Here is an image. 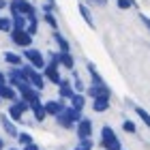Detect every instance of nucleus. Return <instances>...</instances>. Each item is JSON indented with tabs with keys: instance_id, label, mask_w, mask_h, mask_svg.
Returning a JSON list of instances; mask_svg holds the SVG:
<instances>
[{
	"instance_id": "obj_34",
	"label": "nucleus",
	"mask_w": 150,
	"mask_h": 150,
	"mask_svg": "<svg viewBox=\"0 0 150 150\" xmlns=\"http://www.w3.org/2000/svg\"><path fill=\"white\" fill-rule=\"evenodd\" d=\"M116 4L120 9H131V6H135V0H116Z\"/></svg>"
},
{
	"instance_id": "obj_35",
	"label": "nucleus",
	"mask_w": 150,
	"mask_h": 150,
	"mask_svg": "<svg viewBox=\"0 0 150 150\" xmlns=\"http://www.w3.org/2000/svg\"><path fill=\"white\" fill-rule=\"evenodd\" d=\"M22 150H41V148H39V144L32 142V144H28V146H22Z\"/></svg>"
},
{
	"instance_id": "obj_7",
	"label": "nucleus",
	"mask_w": 150,
	"mask_h": 150,
	"mask_svg": "<svg viewBox=\"0 0 150 150\" xmlns=\"http://www.w3.org/2000/svg\"><path fill=\"white\" fill-rule=\"evenodd\" d=\"M17 94L22 99H26L28 103H32V101H39L41 99V90H37L32 84H28V81H24V84L17 86Z\"/></svg>"
},
{
	"instance_id": "obj_8",
	"label": "nucleus",
	"mask_w": 150,
	"mask_h": 150,
	"mask_svg": "<svg viewBox=\"0 0 150 150\" xmlns=\"http://www.w3.org/2000/svg\"><path fill=\"white\" fill-rule=\"evenodd\" d=\"M43 77L45 81H52V84H60V79H62V75H60V64H54V62H47L45 69H43Z\"/></svg>"
},
{
	"instance_id": "obj_6",
	"label": "nucleus",
	"mask_w": 150,
	"mask_h": 150,
	"mask_svg": "<svg viewBox=\"0 0 150 150\" xmlns=\"http://www.w3.org/2000/svg\"><path fill=\"white\" fill-rule=\"evenodd\" d=\"M9 37H11V43L13 45H17V47H22V50H26V47H32V35H28V30L22 28V30H17V28H13L9 32Z\"/></svg>"
},
{
	"instance_id": "obj_38",
	"label": "nucleus",
	"mask_w": 150,
	"mask_h": 150,
	"mask_svg": "<svg viewBox=\"0 0 150 150\" xmlns=\"http://www.w3.org/2000/svg\"><path fill=\"white\" fill-rule=\"evenodd\" d=\"M92 2H97V4H101V6H105V2H107V0H92Z\"/></svg>"
},
{
	"instance_id": "obj_41",
	"label": "nucleus",
	"mask_w": 150,
	"mask_h": 150,
	"mask_svg": "<svg viewBox=\"0 0 150 150\" xmlns=\"http://www.w3.org/2000/svg\"><path fill=\"white\" fill-rule=\"evenodd\" d=\"M9 150H19V148H9Z\"/></svg>"
},
{
	"instance_id": "obj_22",
	"label": "nucleus",
	"mask_w": 150,
	"mask_h": 150,
	"mask_svg": "<svg viewBox=\"0 0 150 150\" xmlns=\"http://www.w3.org/2000/svg\"><path fill=\"white\" fill-rule=\"evenodd\" d=\"M77 11H79V15H81V19L90 26V28H94V17H92V13H90V9L84 4V2H79L77 4Z\"/></svg>"
},
{
	"instance_id": "obj_16",
	"label": "nucleus",
	"mask_w": 150,
	"mask_h": 150,
	"mask_svg": "<svg viewBox=\"0 0 150 150\" xmlns=\"http://www.w3.org/2000/svg\"><path fill=\"white\" fill-rule=\"evenodd\" d=\"M0 122H2V129H4V133L9 135V137H17V127H15V122H13L9 116H0Z\"/></svg>"
},
{
	"instance_id": "obj_21",
	"label": "nucleus",
	"mask_w": 150,
	"mask_h": 150,
	"mask_svg": "<svg viewBox=\"0 0 150 150\" xmlns=\"http://www.w3.org/2000/svg\"><path fill=\"white\" fill-rule=\"evenodd\" d=\"M69 105L75 107V110H79V112H84V107H86V94L84 92H75L73 97L69 99Z\"/></svg>"
},
{
	"instance_id": "obj_19",
	"label": "nucleus",
	"mask_w": 150,
	"mask_h": 150,
	"mask_svg": "<svg viewBox=\"0 0 150 150\" xmlns=\"http://www.w3.org/2000/svg\"><path fill=\"white\" fill-rule=\"evenodd\" d=\"M54 41H56V45H58V50L60 52H71V43H69V41H67V37L62 35V32H60V30H54Z\"/></svg>"
},
{
	"instance_id": "obj_30",
	"label": "nucleus",
	"mask_w": 150,
	"mask_h": 150,
	"mask_svg": "<svg viewBox=\"0 0 150 150\" xmlns=\"http://www.w3.org/2000/svg\"><path fill=\"white\" fill-rule=\"evenodd\" d=\"M13 30V22H11V17H0V32H9Z\"/></svg>"
},
{
	"instance_id": "obj_20",
	"label": "nucleus",
	"mask_w": 150,
	"mask_h": 150,
	"mask_svg": "<svg viewBox=\"0 0 150 150\" xmlns=\"http://www.w3.org/2000/svg\"><path fill=\"white\" fill-rule=\"evenodd\" d=\"M6 116H9V118L15 122V125H17V122H24V112L19 110V105L15 103V101L9 105V112H6Z\"/></svg>"
},
{
	"instance_id": "obj_33",
	"label": "nucleus",
	"mask_w": 150,
	"mask_h": 150,
	"mask_svg": "<svg viewBox=\"0 0 150 150\" xmlns=\"http://www.w3.org/2000/svg\"><path fill=\"white\" fill-rule=\"evenodd\" d=\"M26 30H28V35H32V37H35L37 32H39V19H37V22H28Z\"/></svg>"
},
{
	"instance_id": "obj_4",
	"label": "nucleus",
	"mask_w": 150,
	"mask_h": 150,
	"mask_svg": "<svg viewBox=\"0 0 150 150\" xmlns=\"http://www.w3.org/2000/svg\"><path fill=\"white\" fill-rule=\"evenodd\" d=\"M22 71L26 75V79H28V84H32L37 88V90H43L45 88V77H43V71L35 69L32 64H22Z\"/></svg>"
},
{
	"instance_id": "obj_15",
	"label": "nucleus",
	"mask_w": 150,
	"mask_h": 150,
	"mask_svg": "<svg viewBox=\"0 0 150 150\" xmlns=\"http://www.w3.org/2000/svg\"><path fill=\"white\" fill-rule=\"evenodd\" d=\"M0 97H2V101H15L19 94H17V88L15 86H11V84H4V86H0Z\"/></svg>"
},
{
	"instance_id": "obj_3",
	"label": "nucleus",
	"mask_w": 150,
	"mask_h": 150,
	"mask_svg": "<svg viewBox=\"0 0 150 150\" xmlns=\"http://www.w3.org/2000/svg\"><path fill=\"white\" fill-rule=\"evenodd\" d=\"M101 146L105 150H122V142L118 139V135L110 125H105L101 129Z\"/></svg>"
},
{
	"instance_id": "obj_18",
	"label": "nucleus",
	"mask_w": 150,
	"mask_h": 150,
	"mask_svg": "<svg viewBox=\"0 0 150 150\" xmlns=\"http://www.w3.org/2000/svg\"><path fill=\"white\" fill-rule=\"evenodd\" d=\"M110 99L112 97H97V99H92V110L99 112V114L107 112L110 110Z\"/></svg>"
},
{
	"instance_id": "obj_13",
	"label": "nucleus",
	"mask_w": 150,
	"mask_h": 150,
	"mask_svg": "<svg viewBox=\"0 0 150 150\" xmlns=\"http://www.w3.org/2000/svg\"><path fill=\"white\" fill-rule=\"evenodd\" d=\"M75 94V88H73V81H69V79H60V84H58V97L60 99H71Z\"/></svg>"
},
{
	"instance_id": "obj_42",
	"label": "nucleus",
	"mask_w": 150,
	"mask_h": 150,
	"mask_svg": "<svg viewBox=\"0 0 150 150\" xmlns=\"http://www.w3.org/2000/svg\"><path fill=\"white\" fill-rule=\"evenodd\" d=\"M0 103H2V97H0Z\"/></svg>"
},
{
	"instance_id": "obj_1",
	"label": "nucleus",
	"mask_w": 150,
	"mask_h": 150,
	"mask_svg": "<svg viewBox=\"0 0 150 150\" xmlns=\"http://www.w3.org/2000/svg\"><path fill=\"white\" fill-rule=\"evenodd\" d=\"M81 118H84V114H81L79 110H75V107L67 105L64 110L56 116V125L62 127V129H75V125H77Z\"/></svg>"
},
{
	"instance_id": "obj_17",
	"label": "nucleus",
	"mask_w": 150,
	"mask_h": 150,
	"mask_svg": "<svg viewBox=\"0 0 150 150\" xmlns=\"http://www.w3.org/2000/svg\"><path fill=\"white\" fill-rule=\"evenodd\" d=\"M4 62L9 67H22L24 64V56L17 52H4Z\"/></svg>"
},
{
	"instance_id": "obj_37",
	"label": "nucleus",
	"mask_w": 150,
	"mask_h": 150,
	"mask_svg": "<svg viewBox=\"0 0 150 150\" xmlns=\"http://www.w3.org/2000/svg\"><path fill=\"white\" fill-rule=\"evenodd\" d=\"M4 84H9V81H6V73L0 71V86H4Z\"/></svg>"
},
{
	"instance_id": "obj_5",
	"label": "nucleus",
	"mask_w": 150,
	"mask_h": 150,
	"mask_svg": "<svg viewBox=\"0 0 150 150\" xmlns=\"http://www.w3.org/2000/svg\"><path fill=\"white\" fill-rule=\"evenodd\" d=\"M22 56L28 60V64H32V67H35V69H39V71H43V69H45V64H47V60H45V56H43V52H39L37 47H26Z\"/></svg>"
},
{
	"instance_id": "obj_27",
	"label": "nucleus",
	"mask_w": 150,
	"mask_h": 150,
	"mask_svg": "<svg viewBox=\"0 0 150 150\" xmlns=\"http://www.w3.org/2000/svg\"><path fill=\"white\" fill-rule=\"evenodd\" d=\"M15 139H17L19 146H28V144H32V142H35V137H32L30 133H26V131H19Z\"/></svg>"
},
{
	"instance_id": "obj_10",
	"label": "nucleus",
	"mask_w": 150,
	"mask_h": 150,
	"mask_svg": "<svg viewBox=\"0 0 150 150\" xmlns=\"http://www.w3.org/2000/svg\"><path fill=\"white\" fill-rule=\"evenodd\" d=\"M45 112H47V116H54V118H56V116L60 114L67 107V103H64V99H50V101H45Z\"/></svg>"
},
{
	"instance_id": "obj_29",
	"label": "nucleus",
	"mask_w": 150,
	"mask_h": 150,
	"mask_svg": "<svg viewBox=\"0 0 150 150\" xmlns=\"http://www.w3.org/2000/svg\"><path fill=\"white\" fill-rule=\"evenodd\" d=\"M73 73V88H75V92H86V86H84V81L79 79V75H77V71H71Z\"/></svg>"
},
{
	"instance_id": "obj_9",
	"label": "nucleus",
	"mask_w": 150,
	"mask_h": 150,
	"mask_svg": "<svg viewBox=\"0 0 150 150\" xmlns=\"http://www.w3.org/2000/svg\"><path fill=\"white\" fill-rule=\"evenodd\" d=\"M86 97L97 99V97H112V90L107 84H90L86 88Z\"/></svg>"
},
{
	"instance_id": "obj_40",
	"label": "nucleus",
	"mask_w": 150,
	"mask_h": 150,
	"mask_svg": "<svg viewBox=\"0 0 150 150\" xmlns=\"http://www.w3.org/2000/svg\"><path fill=\"white\" fill-rule=\"evenodd\" d=\"M47 2H52V4H56V0H47Z\"/></svg>"
},
{
	"instance_id": "obj_2",
	"label": "nucleus",
	"mask_w": 150,
	"mask_h": 150,
	"mask_svg": "<svg viewBox=\"0 0 150 150\" xmlns=\"http://www.w3.org/2000/svg\"><path fill=\"white\" fill-rule=\"evenodd\" d=\"M9 11L11 13H22V15H26V19L28 22H37V6L28 2V0H11L9 2Z\"/></svg>"
},
{
	"instance_id": "obj_24",
	"label": "nucleus",
	"mask_w": 150,
	"mask_h": 150,
	"mask_svg": "<svg viewBox=\"0 0 150 150\" xmlns=\"http://www.w3.org/2000/svg\"><path fill=\"white\" fill-rule=\"evenodd\" d=\"M11 22H13V28L22 30L28 26V19H26V15H22V13H11Z\"/></svg>"
},
{
	"instance_id": "obj_14",
	"label": "nucleus",
	"mask_w": 150,
	"mask_h": 150,
	"mask_svg": "<svg viewBox=\"0 0 150 150\" xmlns=\"http://www.w3.org/2000/svg\"><path fill=\"white\" fill-rule=\"evenodd\" d=\"M30 112H32V116H35V120L37 122H43L45 118H47V112H45V105H43V101H32L30 103Z\"/></svg>"
},
{
	"instance_id": "obj_28",
	"label": "nucleus",
	"mask_w": 150,
	"mask_h": 150,
	"mask_svg": "<svg viewBox=\"0 0 150 150\" xmlns=\"http://www.w3.org/2000/svg\"><path fill=\"white\" fill-rule=\"evenodd\" d=\"M135 114L139 116V120L144 122L146 127H150V112H148V110H144V107H139V105H135Z\"/></svg>"
},
{
	"instance_id": "obj_23",
	"label": "nucleus",
	"mask_w": 150,
	"mask_h": 150,
	"mask_svg": "<svg viewBox=\"0 0 150 150\" xmlns=\"http://www.w3.org/2000/svg\"><path fill=\"white\" fill-rule=\"evenodd\" d=\"M60 67L73 71L75 69V58L71 56V52H60Z\"/></svg>"
},
{
	"instance_id": "obj_39",
	"label": "nucleus",
	"mask_w": 150,
	"mask_h": 150,
	"mask_svg": "<svg viewBox=\"0 0 150 150\" xmlns=\"http://www.w3.org/2000/svg\"><path fill=\"white\" fill-rule=\"evenodd\" d=\"M0 150H4V139L0 137Z\"/></svg>"
},
{
	"instance_id": "obj_12",
	"label": "nucleus",
	"mask_w": 150,
	"mask_h": 150,
	"mask_svg": "<svg viewBox=\"0 0 150 150\" xmlns=\"http://www.w3.org/2000/svg\"><path fill=\"white\" fill-rule=\"evenodd\" d=\"M6 81H9L11 86H19V84H24V81H28L26 79V75H24V71H22V67H11L9 69V73H6Z\"/></svg>"
},
{
	"instance_id": "obj_36",
	"label": "nucleus",
	"mask_w": 150,
	"mask_h": 150,
	"mask_svg": "<svg viewBox=\"0 0 150 150\" xmlns=\"http://www.w3.org/2000/svg\"><path fill=\"white\" fill-rule=\"evenodd\" d=\"M139 19L144 22V26H146V28L150 30V17H148V15H139Z\"/></svg>"
},
{
	"instance_id": "obj_32",
	"label": "nucleus",
	"mask_w": 150,
	"mask_h": 150,
	"mask_svg": "<svg viewBox=\"0 0 150 150\" xmlns=\"http://www.w3.org/2000/svg\"><path fill=\"white\" fill-rule=\"evenodd\" d=\"M122 129H125L127 133H131V135L137 133V125H135L133 120H125V122H122Z\"/></svg>"
},
{
	"instance_id": "obj_26",
	"label": "nucleus",
	"mask_w": 150,
	"mask_h": 150,
	"mask_svg": "<svg viewBox=\"0 0 150 150\" xmlns=\"http://www.w3.org/2000/svg\"><path fill=\"white\" fill-rule=\"evenodd\" d=\"M43 22L50 26L52 30H58V19H56V15H54V11H50V13H43Z\"/></svg>"
},
{
	"instance_id": "obj_11",
	"label": "nucleus",
	"mask_w": 150,
	"mask_h": 150,
	"mask_svg": "<svg viewBox=\"0 0 150 150\" xmlns=\"http://www.w3.org/2000/svg\"><path fill=\"white\" fill-rule=\"evenodd\" d=\"M75 133H77L79 139L92 137V120H90V118H81L77 125H75Z\"/></svg>"
},
{
	"instance_id": "obj_31",
	"label": "nucleus",
	"mask_w": 150,
	"mask_h": 150,
	"mask_svg": "<svg viewBox=\"0 0 150 150\" xmlns=\"http://www.w3.org/2000/svg\"><path fill=\"white\" fill-rule=\"evenodd\" d=\"M92 137H86V139H79V144L75 146L73 150H92Z\"/></svg>"
},
{
	"instance_id": "obj_25",
	"label": "nucleus",
	"mask_w": 150,
	"mask_h": 150,
	"mask_svg": "<svg viewBox=\"0 0 150 150\" xmlns=\"http://www.w3.org/2000/svg\"><path fill=\"white\" fill-rule=\"evenodd\" d=\"M86 69H88V73H90L92 84H105V81H103V77H101V75H99V71H97V67H94L92 62H88V64H86Z\"/></svg>"
}]
</instances>
